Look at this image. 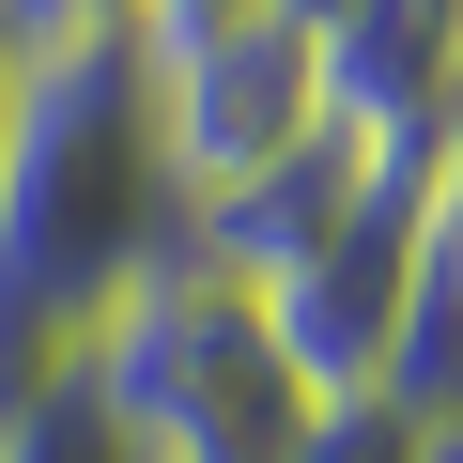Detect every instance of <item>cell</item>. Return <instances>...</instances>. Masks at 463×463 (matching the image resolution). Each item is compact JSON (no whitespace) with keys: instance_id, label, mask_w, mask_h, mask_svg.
Wrapping results in <instances>:
<instances>
[{"instance_id":"obj_7","label":"cell","mask_w":463,"mask_h":463,"mask_svg":"<svg viewBox=\"0 0 463 463\" xmlns=\"http://www.w3.org/2000/svg\"><path fill=\"white\" fill-rule=\"evenodd\" d=\"M432 263H448V279H463V124H448V139H432Z\"/></svg>"},{"instance_id":"obj_2","label":"cell","mask_w":463,"mask_h":463,"mask_svg":"<svg viewBox=\"0 0 463 463\" xmlns=\"http://www.w3.org/2000/svg\"><path fill=\"white\" fill-rule=\"evenodd\" d=\"M78 386L109 402V432H124L139 463H309V417H325L309 371L279 355L263 294L232 279L201 232L93 309Z\"/></svg>"},{"instance_id":"obj_9","label":"cell","mask_w":463,"mask_h":463,"mask_svg":"<svg viewBox=\"0 0 463 463\" xmlns=\"http://www.w3.org/2000/svg\"><path fill=\"white\" fill-rule=\"evenodd\" d=\"M248 16H279V32H309V47H325V32L355 16V0H248Z\"/></svg>"},{"instance_id":"obj_4","label":"cell","mask_w":463,"mask_h":463,"mask_svg":"<svg viewBox=\"0 0 463 463\" xmlns=\"http://www.w3.org/2000/svg\"><path fill=\"white\" fill-rule=\"evenodd\" d=\"M325 124L432 170V139L463 124V0H355L325 32Z\"/></svg>"},{"instance_id":"obj_1","label":"cell","mask_w":463,"mask_h":463,"mask_svg":"<svg viewBox=\"0 0 463 463\" xmlns=\"http://www.w3.org/2000/svg\"><path fill=\"white\" fill-rule=\"evenodd\" d=\"M185 248V201L139 109V47H47L16 62V124H0V417L47 402L93 340V309Z\"/></svg>"},{"instance_id":"obj_3","label":"cell","mask_w":463,"mask_h":463,"mask_svg":"<svg viewBox=\"0 0 463 463\" xmlns=\"http://www.w3.org/2000/svg\"><path fill=\"white\" fill-rule=\"evenodd\" d=\"M139 109H155V155H170V201L185 232L216 201H248L263 170H294L325 139V47L279 32V16H201V32H155L139 47Z\"/></svg>"},{"instance_id":"obj_6","label":"cell","mask_w":463,"mask_h":463,"mask_svg":"<svg viewBox=\"0 0 463 463\" xmlns=\"http://www.w3.org/2000/svg\"><path fill=\"white\" fill-rule=\"evenodd\" d=\"M309 463H417V417L402 402H325L309 417Z\"/></svg>"},{"instance_id":"obj_10","label":"cell","mask_w":463,"mask_h":463,"mask_svg":"<svg viewBox=\"0 0 463 463\" xmlns=\"http://www.w3.org/2000/svg\"><path fill=\"white\" fill-rule=\"evenodd\" d=\"M0 124H16V47H0Z\"/></svg>"},{"instance_id":"obj_5","label":"cell","mask_w":463,"mask_h":463,"mask_svg":"<svg viewBox=\"0 0 463 463\" xmlns=\"http://www.w3.org/2000/svg\"><path fill=\"white\" fill-rule=\"evenodd\" d=\"M0 463H139V448H124V432H109V402L62 371L47 402H16V417H0Z\"/></svg>"},{"instance_id":"obj_8","label":"cell","mask_w":463,"mask_h":463,"mask_svg":"<svg viewBox=\"0 0 463 463\" xmlns=\"http://www.w3.org/2000/svg\"><path fill=\"white\" fill-rule=\"evenodd\" d=\"M201 16H232V0H124V47H155V32H201Z\"/></svg>"}]
</instances>
